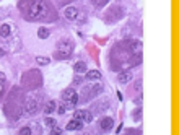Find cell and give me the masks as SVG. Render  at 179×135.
Wrapping results in <instances>:
<instances>
[{
    "instance_id": "obj_1",
    "label": "cell",
    "mask_w": 179,
    "mask_h": 135,
    "mask_svg": "<svg viewBox=\"0 0 179 135\" xmlns=\"http://www.w3.org/2000/svg\"><path fill=\"white\" fill-rule=\"evenodd\" d=\"M20 10L23 11V17L29 21L38 20H51L47 15H51V8L46 3V0H21Z\"/></svg>"
},
{
    "instance_id": "obj_2",
    "label": "cell",
    "mask_w": 179,
    "mask_h": 135,
    "mask_svg": "<svg viewBox=\"0 0 179 135\" xmlns=\"http://www.w3.org/2000/svg\"><path fill=\"white\" fill-rule=\"evenodd\" d=\"M62 99H63V103H65V108H67V109H73L75 106L78 104V101H80V99H78V93H75L73 88L63 90Z\"/></svg>"
},
{
    "instance_id": "obj_3",
    "label": "cell",
    "mask_w": 179,
    "mask_h": 135,
    "mask_svg": "<svg viewBox=\"0 0 179 135\" xmlns=\"http://www.w3.org/2000/svg\"><path fill=\"white\" fill-rule=\"evenodd\" d=\"M23 106H25L23 109H25V112L28 114V116H34V114L39 111V103L36 101L34 98H31V96H28L25 99V104Z\"/></svg>"
},
{
    "instance_id": "obj_4",
    "label": "cell",
    "mask_w": 179,
    "mask_h": 135,
    "mask_svg": "<svg viewBox=\"0 0 179 135\" xmlns=\"http://www.w3.org/2000/svg\"><path fill=\"white\" fill-rule=\"evenodd\" d=\"M124 46H125L132 54H140V52H142V42L137 41V39H127V41L124 42Z\"/></svg>"
},
{
    "instance_id": "obj_5",
    "label": "cell",
    "mask_w": 179,
    "mask_h": 135,
    "mask_svg": "<svg viewBox=\"0 0 179 135\" xmlns=\"http://www.w3.org/2000/svg\"><path fill=\"white\" fill-rule=\"evenodd\" d=\"M63 17L69 20V21H75V20L78 18V10L75 8V7H67V8L63 10Z\"/></svg>"
},
{
    "instance_id": "obj_6",
    "label": "cell",
    "mask_w": 179,
    "mask_h": 135,
    "mask_svg": "<svg viewBox=\"0 0 179 135\" xmlns=\"http://www.w3.org/2000/svg\"><path fill=\"white\" fill-rule=\"evenodd\" d=\"M75 119H83L85 122H91L93 121V114L88 112V111H75Z\"/></svg>"
},
{
    "instance_id": "obj_7",
    "label": "cell",
    "mask_w": 179,
    "mask_h": 135,
    "mask_svg": "<svg viewBox=\"0 0 179 135\" xmlns=\"http://www.w3.org/2000/svg\"><path fill=\"white\" fill-rule=\"evenodd\" d=\"M82 127H83V122L80 119H72L67 124V130H82Z\"/></svg>"
},
{
    "instance_id": "obj_8",
    "label": "cell",
    "mask_w": 179,
    "mask_h": 135,
    "mask_svg": "<svg viewBox=\"0 0 179 135\" xmlns=\"http://www.w3.org/2000/svg\"><path fill=\"white\" fill-rule=\"evenodd\" d=\"M113 125H114V122H113L111 117H104V119H101V122H99V127H101L103 130H111Z\"/></svg>"
},
{
    "instance_id": "obj_9",
    "label": "cell",
    "mask_w": 179,
    "mask_h": 135,
    "mask_svg": "<svg viewBox=\"0 0 179 135\" xmlns=\"http://www.w3.org/2000/svg\"><path fill=\"white\" fill-rule=\"evenodd\" d=\"M99 78H101V72H99V70H90V72H86V80L96 81Z\"/></svg>"
},
{
    "instance_id": "obj_10",
    "label": "cell",
    "mask_w": 179,
    "mask_h": 135,
    "mask_svg": "<svg viewBox=\"0 0 179 135\" xmlns=\"http://www.w3.org/2000/svg\"><path fill=\"white\" fill-rule=\"evenodd\" d=\"M142 63V52L140 54H132V57H130L129 60V65L130 67H138Z\"/></svg>"
},
{
    "instance_id": "obj_11",
    "label": "cell",
    "mask_w": 179,
    "mask_h": 135,
    "mask_svg": "<svg viewBox=\"0 0 179 135\" xmlns=\"http://www.w3.org/2000/svg\"><path fill=\"white\" fill-rule=\"evenodd\" d=\"M119 83H122V85H125V83H129L130 80H132V73L130 72H121L119 73Z\"/></svg>"
},
{
    "instance_id": "obj_12",
    "label": "cell",
    "mask_w": 179,
    "mask_h": 135,
    "mask_svg": "<svg viewBox=\"0 0 179 135\" xmlns=\"http://www.w3.org/2000/svg\"><path fill=\"white\" fill-rule=\"evenodd\" d=\"M57 49L59 51H62V52H72V44H70V42H67V41H60V42H59V44H57Z\"/></svg>"
},
{
    "instance_id": "obj_13",
    "label": "cell",
    "mask_w": 179,
    "mask_h": 135,
    "mask_svg": "<svg viewBox=\"0 0 179 135\" xmlns=\"http://www.w3.org/2000/svg\"><path fill=\"white\" fill-rule=\"evenodd\" d=\"M11 34V26L10 25H2L0 26V36L2 38H10Z\"/></svg>"
},
{
    "instance_id": "obj_14",
    "label": "cell",
    "mask_w": 179,
    "mask_h": 135,
    "mask_svg": "<svg viewBox=\"0 0 179 135\" xmlns=\"http://www.w3.org/2000/svg\"><path fill=\"white\" fill-rule=\"evenodd\" d=\"M73 70H75V72H77V73H85L86 72V63L85 62H77V63H75V65H73Z\"/></svg>"
},
{
    "instance_id": "obj_15",
    "label": "cell",
    "mask_w": 179,
    "mask_h": 135,
    "mask_svg": "<svg viewBox=\"0 0 179 135\" xmlns=\"http://www.w3.org/2000/svg\"><path fill=\"white\" fill-rule=\"evenodd\" d=\"M54 59H59V60H67V59H70V54L69 52H62V51H57V52L54 54Z\"/></svg>"
},
{
    "instance_id": "obj_16",
    "label": "cell",
    "mask_w": 179,
    "mask_h": 135,
    "mask_svg": "<svg viewBox=\"0 0 179 135\" xmlns=\"http://www.w3.org/2000/svg\"><path fill=\"white\" fill-rule=\"evenodd\" d=\"M38 38L39 39H47L49 38V29H47V28H39L38 29Z\"/></svg>"
},
{
    "instance_id": "obj_17",
    "label": "cell",
    "mask_w": 179,
    "mask_h": 135,
    "mask_svg": "<svg viewBox=\"0 0 179 135\" xmlns=\"http://www.w3.org/2000/svg\"><path fill=\"white\" fill-rule=\"evenodd\" d=\"M55 106H57V104H55V101H49L46 104V108H44V112L46 114H52L54 111H55Z\"/></svg>"
},
{
    "instance_id": "obj_18",
    "label": "cell",
    "mask_w": 179,
    "mask_h": 135,
    "mask_svg": "<svg viewBox=\"0 0 179 135\" xmlns=\"http://www.w3.org/2000/svg\"><path fill=\"white\" fill-rule=\"evenodd\" d=\"M36 62H38L39 65H47L51 60H49L47 57H41V55H39V57H36Z\"/></svg>"
},
{
    "instance_id": "obj_19",
    "label": "cell",
    "mask_w": 179,
    "mask_h": 135,
    "mask_svg": "<svg viewBox=\"0 0 179 135\" xmlns=\"http://www.w3.org/2000/svg\"><path fill=\"white\" fill-rule=\"evenodd\" d=\"M18 133H20V135H31L33 132H31V127H23V129L20 130Z\"/></svg>"
},
{
    "instance_id": "obj_20",
    "label": "cell",
    "mask_w": 179,
    "mask_h": 135,
    "mask_svg": "<svg viewBox=\"0 0 179 135\" xmlns=\"http://www.w3.org/2000/svg\"><path fill=\"white\" fill-rule=\"evenodd\" d=\"M51 129H52V130H51V133H52V135H60V133H63L62 132V129H59V127H51Z\"/></svg>"
},
{
    "instance_id": "obj_21",
    "label": "cell",
    "mask_w": 179,
    "mask_h": 135,
    "mask_svg": "<svg viewBox=\"0 0 179 135\" xmlns=\"http://www.w3.org/2000/svg\"><path fill=\"white\" fill-rule=\"evenodd\" d=\"M46 124L49 125V127H54L57 122H55V119H52V117H46Z\"/></svg>"
},
{
    "instance_id": "obj_22",
    "label": "cell",
    "mask_w": 179,
    "mask_h": 135,
    "mask_svg": "<svg viewBox=\"0 0 179 135\" xmlns=\"http://www.w3.org/2000/svg\"><path fill=\"white\" fill-rule=\"evenodd\" d=\"M135 116V121H140V116H142V108H137V111L134 112Z\"/></svg>"
},
{
    "instance_id": "obj_23",
    "label": "cell",
    "mask_w": 179,
    "mask_h": 135,
    "mask_svg": "<svg viewBox=\"0 0 179 135\" xmlns=\"http://www.w3.org/2000/svg\"><path fill=\"white\" fill-rule=\"evenodd\" d=\"M135 90H137L138 93L142 91V80H137V81H135Z\"/></svg>"
},
{
    "instance_id": "obj_24",
    "label": "cell",
    "mask_w": 179,
    "mask_h": 135,
    "mask_svg": "<svg viewBox=\"0 0 179 135\" xmlns=\"http://www.w3.org/2000/svg\"><path fill=\"white\" fill-rule=\"evenodd\" d=\"M5 81H7V77H5V73H2V72H0V85H3Z\"/></svg>"
},
{
    "instance_id": "obj_25",
    "label": "cell",
    "mask_w": 179,
    "mask_h": 135,
    "mask_svg": "<svg viewBox=\"0 0 179 135\" xmlns=\"http://www.w3.org/2000/svg\"><path fill=\"white\" fill-rule=\"evenodd\" d=\"M80 83H82V77H80V78L77 77V78L73 80V85H80Z\"/></svg>"
},
{
    "instance_id": "obj_26",
    "label": "cell",
    "mask_w": 179,
    "mask_h": 135,
    "mask_svg": "<svg viewBox=\"0 0 179 135\" xmlns=\"http://www.w3.org/2000/svg\"><path fill=\"white\" fill-rule=\"evenodd\" d=\"M59 112H60V114L65 112V106H60V108H59Z\"/></svg>"
},
{
    "instance_id": "obj_27",
    "label": "cell",
    "mask_w": 179,
    "mask_h": 135,
    "mask_svg": "<svg viewBox=\"0 0 179 135\" xmlns=\"http://www.w3.org/2000/svg\"><path fill=\"white\" fill-rule=\"evenodd\" d=\"M135 103H137V104H140V103H142V96H138L137 99H135Z\"/></svg>"
},
{
    "instance_id": "obj_28",
    "label": "cell",
    "mask_w": 179,
    "mask_h": 135,
    "mask_svg": "<svg viewBox=\"0 0 179 135\" xmlns=\"http://www.w3.org/2000/svg\"><path fill=\"white\" fill-rule=\"evenodd\" d=\"M121 130H122V124H119V127H117V129H116V132L119 133V132H121Z\"/></svg>"
},
{
    "instance_id": "obj_29",
    "label": "cell",
    "mask_w": 179,
    "mask_h": 135,
    "mask_svg": "<svg viewBox=\"0 0 179 135\" xmlns=\"http://www.w3.org/2000/svg\"><path fill=\"white\" fill-rule=\"evenodd\" d=\"M3 55H5V51H3V49H0V59H2Z\"/></svg>"
},
{
    "instance_id": "obj_30",
    "label": "cell",
    "mask_w": 179,
    "mask_h": 135,
    "mask_svg": "<svg viewBox=\"0 0 179 135\" xmlns=\"http://www.w3.org/2000/svg\"><path fill=\"white\" fill-rule=\"evenodd\" d=\"M67 2H70V0H67Z\"/></svg>"
}]
</instances>
